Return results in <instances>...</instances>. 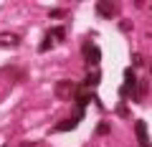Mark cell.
I'll return each mask as SVG.
<instances>
[{"label":"cell","instance_id":"obj_8","mask_svg":"<svg viewBox=\"0 0 152 147\" xmlns=\"http://www.w3.org/2000/svg\"><path fill=\"white\" fill-rule=\"evenodd\" d=\"M18 43H20V38L13 36V33H3L0 36V46H18Z\"/></svg>","mask_w":152,"mask_h":147},{"label":"cell","instance_id":"obj_18","mask_svg":"<svg viewBox=\"0 0 152 147\" xmlns=\"http://www.w3.org/2000/svg\"><path fill=\"white\" fill-rule=\"evenodd\" d=\"M150 147H152V145H150Z\"/></svg>","mask_w":152,"mask_h":147},{"label":"cell","instance_id":"obj_5","mask_svg":"<svg viewBox=\"0 0 152 147\" xmlns=\"http://www.w3.org/2000/svg\"><path fill=\"white\" fill-rule=\"evenodd\" d=\"M96 13L104 18H114L117 15V5L114 3H96Z\"/></svg>","mask_w":152,"mask_h":147},{"label":"cell","instance_id":"obj_2","mask_svg":"<svg viewBox=\"0 0 152 147\" xmlns=\"http://www.w3.org/2000/svg\"><path fill=\"white\" fill-rule=\"evenodd\" d=\"M84 59H86V64L96 66L99 61H102V51H99L94 43H84Z\"/></svg>","mask_w":152,"mask_h":147},{"label":"cell","instance_id":"obj_4","mask_svg":"<svg viewBox=\"0 0 152 147\" xmlns=\"http://www.w3.org/2000/svg\"><path fill=\"white\" fill-rule=\"evenodd\" d=\"M134 135H137V142L142 147H150V137H147V124L145 122H137L134 124Z\"/></svg>","mask_w":152,"mask_h":147},{"label":"cell","instance_id":"obj_3","mask_svg":"<svg viewBox=\"0 0 152 147\" xmlns=\"http://www.w3.org/2000/svg\"><path fill=\"white\" fill-rule=\"evenodd\" d=\"M81 117H84V112H76V114L71 117V119H64L61 124H56V132H64V129H74V127H79Z\"/></svg>","mask_w":152,"mask_h":147},{"label":"cell","instance_id":"obj_12","mask_svg":"<svg viewBox=\"0 0 152 147\" xmlns=\"http://www.w3.org/2000/svg\"><path fill=\"white\" fill-rule=\"evenodd\" d=\"M96 135H109V124L107 122H102V124L96 127Z\"/></svg>","mask_w":152,"mask_h":147},{"label":"cell","instance_id":"obj_6","mask_svg":"<svg viewBox=\"0 0 152 147\" xmlns=\"http://www.w3.org/2000/svg\"><path fill=\"white\" fill-rule=\"evenodd\" d=\"M46 38H51V41H53V43H56V41H64L66 38V28H48V31H46Z\"/></svg>","mask_w":152,"mask_h":147},{"label":"cell","instance_id":"obj_11","mask_svg":"<svg viewBox=\"0 0 152 147\" xmlns=\"http://www.w3.org/2000/svg\"><path fill=\"white\" fill-rule=\"evenodd\" d=\"M48 48H53V41H51V38H46V36H43V43L38 46V51L43 53V51H48Z\"/></svg>","mask_w":152,"mask_h":147},{"label":"cell","instance_id":"obj_1","mask_svg":"<svg viewBox=\"0 0 152 147\" xmlns=\"http://www.w3.org/2000/svg\"><path fill=\"white\" fill-rule=\"evenodd\" d=\"M137 84H140V81H137L134 71H132V69H127V71H124V84H122V89H119V91H122V94H129V97H134Z\"/></svg>","mask_w":152,"mask_h":147},{"label":"cell","instance_id":"obj_17","mask_svg":"<svg viewBox=\"0 0 152 147\" xmlns=\"http://www.w3.org/2000/svg\"><path fill=\"white\" fill-rule=\"evenodd\" d=\"M150 13H152V5H150Z\"/></svg>","mask_w":152,"mask_h":147},{"label":"cell","instance_id":"obj_16","mask_svg":"<svg viewBox=\"0 0 152 147\" xmlns=\"http://www.w3.org/2000/svg\"><path fill=\"white\" fill-rule=\"evenodd\" d=\"M150 74H152V64H150Z\"/></svg>","mask_w":152,"mask_h":147},{"label":"cell","instance_id":"obj_14","mask_svg":"<svg viewBox=\"0 0 152 147\" xmlns=\"http://www.w3.org/2000/svg\"><path fill=\"white\" fill-rule=\"evenodd\" d=\"M132 64H134V66H142L145 61H142V56H140V53H134V56H132Z\"/></svg>","mask_w":152,"mask_h":147},{"label":"cell","instance_id":"obj_15","mask_svg":"<svg viewBox=\"0 0 152 147\" xmlns=\"http://www.w3.org/2000/svg\"><path fill=\"white\" fill-rule=\"evenodd\" d=\"M117 114H119V117H127V114H129V109H127V107H119V109H117Z\"/></svg>","mask_w":152,"mask_h":147},{"label":"cell","instance_id":"obj_10","mask_svg":"<svg viewBox=\"0 0 152 147\" xmlns=\"http://www.w3.org/2000/svg\"><path fill=\"white\" fill-rule=\"evenodd\" d=\"M147 89H150V86H147V81H140V84H137V91H134V97H132V99H134V102H140V99L147 94Z\"/></svg>","mask_w":152,"mask_h":147},{"label":"cell","instance_id":"obj_9","mask_svg":"<svg viewBox=\"0 0 152 147\" xmlns=\"http://www.w3.org/2000/svg\"><path fill=\"white\" fill-rule=\"evenodd\" d=\"M71 91H74V84H71V81H58V86H56V94H58V97L71 94Z\"/></svg>","mask_w":152,"mask_h":147},{"label":"cell","instance_id":"obj_13","mask_svg":"<svg viewBox=\"0 0 152 147\" xmlns=\"http://www.w3.org/2000/svg\"><path fill=\"white\" fill-rule=\"evenodd\" d=\"M64 15H66V10H58V8L51 10V18H64Z\"/></svg>","mask_w":152,"mask_h":147},{"label":"cell","instance_id":"obj_7","mask_svg":"<svg viewBox=\"0 0 152 147\" xmlns=\"http://www.w3.org/2000/svg\"><path fill=\"white\" fill-rule=\"evenodd\" d=\"M99 81H102V74H99V71H91V74H86V79H84V86L86 89L99 86Z\"/></svg>","mask_w":152,"mask_h":147}]
</instances>
